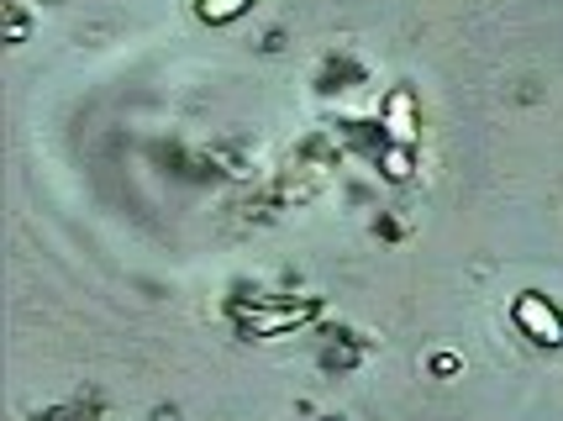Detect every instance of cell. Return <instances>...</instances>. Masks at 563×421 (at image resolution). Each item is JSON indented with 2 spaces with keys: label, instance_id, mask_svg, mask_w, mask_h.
<instances>
[{
  "label": "cell",
  "instance_id": "cell-1",
  "mask_svg": "<svg viewBox=\"0 0 563 421\" xmlns=\"http://www.w3.org/2000/svg\"><path fill=\"white\" fill-rule=\"evenodd\" d=\"M516 322H521V332H527L532 343H548V347L563 343L559 311H553V306H548L542 296H521V300H516Z\"/></svg>",
  "mask_w": 563,
  "mask_h": 421
},
{
  "label": "cell",
  "instance_id": "cell-2",
  "mask_svg": "<svg viewBox=\"0 0 563 421\" xmlns=\"http://www.w3.org/2000/svg\"><path fill=\"white\" fill-rule=\"evenodd\" d=\"M390 137L395 143H411V137H417V132H411V96L390 100Z\"/></svg>",
  "mask_w": 563,
  "mask_h": 421
},
{
  "label": "cell",
  "instance_id": "cell-3",
  "mask_svg": "<svg viewBox=\"0 0 563 421\" xmlns=\"http://www.w3.org/2000/svg\"><path fill=\"white\" fill-rule=\"evenodd\" d=\"M253 0H200V16L206 22H232V16H243Z\"/></svg>",
  "mask_w": 563,
  "mask_h": 421
},
{
  "label": "cell",
  "instance_id": "cell-4",
  "mask_svg": "<svg viewBox=\"0 0 563 421\" xmlns=\"http://www.w3.org/2000/svg\"><path fill=\"white\" fill-rule=\"evenodd\" d=\"M390 174H395V179H406V174H411V164H406V153H400V148L390 153Z\"/></svg>",
  "mask_w": 563,
  "mask_h": 421
}]
</instances>
